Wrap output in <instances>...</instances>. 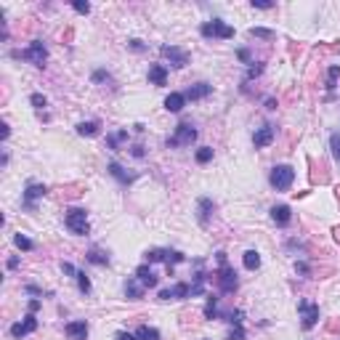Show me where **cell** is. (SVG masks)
Wrapping results in <instances>:
<instances>
[{
    "instance_id": "cell-1",
    "label": "cell",
    "mask_w": 340,
    "mask_h": 340,
    "mask_svg": "<svg viewBox=\"0 0 340 340\" xmlns=\"http://www.w3.org/2000/svg\"><path fill=\"white\" fill-rule=\"evenodd\" d=\"M215 261H218V271L213 274L215 276V282H218V290L224 292V295H231L234 290L239 287V279H237V271L229 266V261H226V253L221 250V253H215Z\"/></svg>"
},
{
    "instance_id": "cell-2",
    "label": "cell",
    "mask_w": 340,
    "mask_h": 340,
    "mask_svg": "<svg viewBox=\"0 0 340 340\" xmlns=\"http://www.w3.org/2000/svg\"><path fill=\"white\" fill-rule=\"evenodd\" d=\"M11 56H14V58H24V61H29L35 67H45V61H48V48H45L40 40H32L24 51H14Z\"/></svg>"
},
{
    "instance_id": "cell-3",
    "label": "cell",
    "mask_w": 340,
    "mask_h": 340,
    "mask_svg": "<svg viewBox=\"0 0 340 340\" xmlns=\"http://www.w3.org/2000/svg\"><path fill=\"white\" fill-rule=\"evenodd\" d=\"M64 224L67 229L77 234V237H85V234L90 231V224H88V213L83 207H72V210H67V215H64Z\"/></svg>"
},
{
    "instance_id": "cell-4",
    "label": "cell",
    "mask_w": 340,
    "mask_h": 340,
    "mask_svg": "<svg viewBox=\"0 0 340 340\" xmlns=\"http://www.w3.org/2000/svg\"><path fill=\"white\" fill-rule=\"evenodd\" d=\"M199 35L202 38H218V40H229V38H234V27L231 24H226L224 19H213V21H205L202 27H199Z\"/></svg>"
},
{
    "instance_id": "cell-5",
    "label": "cell",
    "mask_w": 340,
    "mask_h": 340,
    "mask_svg": "<svg viewBox=\"0 0 340 340\" xmlns=\"http://www.w3.org/2000/svg\"><path fill=\"white\" fill-rule=\"evenodd\" d=\"M268 183H271L276 192H287L290 186L295 183V170L290 165H274L271 175H268Z\"/></svg>"
},
{
    "instance_id": "cell-6",
    "label": "cell",
    "mask_w": 340,
    "mask_h": 340,
    "mask_svg": "<svg viewBox=\"0 0 340 340\" xmlns=\"http://www.w3.org/2000/svg\"><path fill=\"white\" fill-rule=\"evenodd\" d=\"M197 141V128L192 122H181L175 125V133L168 138V149L170 146H192Z\"/></svg>"
},
{
    "instance_id": "cell-7",
    "label": "cell",
    "mask_w": 340,
    "mask_h": 340,
    "mask_svg": "<svg viewBox=\"0 0 340 340\" xmlns=\"http://www.w3.org/2000/svg\"><path fill=\"white\" fill-rule=\"evenodd\" d=\"M146 261H149V263L165 261V263H168V271H170V266L183 263V261H186V255L178 253V250H168V248H151V250H146Z\"/></svg>"
},
{
    "instance_id": "cell-8",
    "label": "cell",
    "mask_w": 340,
    "mask_h": 340,
    "mask_svg": "<svg viewBox=\"0 0 340 340\" xmlns=\"http://www.w3.org/2000/svg\"><path fill=\"white\" fill-rule=\"evenodd\" d=\"M298 314H300V327L303 330H314L316 322H319V303L298 300Z\"/></svg>"
},
{
    "instance_id": "cell-9",
    "label": "cell",
    "mask_w": 340,
    "mask_h": 340,
    "mask_svg": "<svg viewBox=\"0 0 340 340\" xmlns=\"http://www.w3.org/2000/svg\"><path fill=\"white\" fill-rule=\"evenodd\" d=\"M45 194H48V189H45L43 183H38V181H27L24 192H21V205H24L27 210H35V202H38L40 197H45Z\"/></svg>"
},
{
    "instance_id": "cell-10",
    "label": "cell",
    "mask_w": 340,
    "mask_h": 340,
    "mask_svg": "<svg viewBox=\"0 0 340 340\" xmlns=\"http://www.w3.org/2000/svg\"><path fill=\"white\" fill-rule=\"evenodd\" d=\"M160 53L168 58V61L175 67V69H183L186 64H189V51H183V48H175V45H162Z\"/></svg>"
},
{
    "instance_id": "cell-11",
    "label": "cell",
    "mask_w": 340,
    "mask_h": 340,
    "mask_svg": "<svg viewBox=\"0 0 340 340\" xmlns=\"http://www.w3.org/2000/svg\"><path fill=\"white\" fill-rule=\"evenodd\" d=\"M186 298H192L189 282H175L173 287H168V290L160 292V300H186Z\"/></svg>"
},
{
    "instance_id": "cell-12",
    "label": "cell",
    "mask_w": 340,
    "mask_h": 340,
    "mask_svg": "<svg viewBox=\"0 0 340 340\" xmlns=\"http://www.w3.org/2000/svg\"><path fill=\"white\" fill-rule=\"evenodd\" d=\"M35 330H38V319H35V314H27L21 322H16L14 327H11V335H14L16 340H21V337L32 335Z\"/></svg>"
},
{
    "instance_id": "cell-13",
    "label": "cell",
    "mask_w": 340,
    "mask_h": 340,
    "mask_svg": "<svg viewBox=\"0 0 340 340\" xmlns=\"http://www.w3.org/2000/svg\"><path fill=\"white\" fill-rule=\"evenodd\" d=\"M276 138V128L274 125H261L258 131L253 133V146L255 149H266Z\"/></svg>"
},
{
    "instance_id": "cell-14",
    "label": "cell",
    "mask_w": 340,
    "mask_h": 340,
    "mask_svg": "<svg viewBox=\"0 0 340 340\" xmlns=\"http://www.w3.org/2000/svg\"><path fill=\"white\" fill-rule=\"evenodd\" d=\"M64 332L69 340H88V322L77 319V322H67Z\"/></svg>"
},
{
    "instance_id": "cell-15",
    "label": "cell",
    "mask_w": 340,
    "mask_h": 340,
    "mask_svg": "<svg viewBox=\"0 0 340 340\" xmlns=\"http://www.w3.org/2000/svg\"><path fill=\"white\" fill-rule=\"evenodd\" d=\"M107 170H109V175H112V178H117V181H120L122 186H128V183H133V181H136V173H128V170L120 165V162H109V165H107Z\"/></svg>"
},
{
    "instance_id": "cell-16",
    "label": "cell",
    "mask_w": 340,
    "mask_h": 340,
    "mask_svg": "<svg viewBox=\"0 0 340 340\" xmlns=\"http://www.w3.org/2000/svg\"><path fill=\"white\" fill-rule=\"evenodd\" d=\"M308 165H311V183H327L330 181V173H327V165L322 160L316 162L314 157H308Z\"/></svg>"
},
{
    "instance_id": "cell-17",
    "label": "cell",
    "mask_w": 340,
    "mask_h": 340,
    "mask_svg": "<svg viewBox=\"0 0 340 340\" xmlns=\"http://www.w3.org/2000/svg\"><path fill=\"white\" fill-rule=\"evenodd\" d=\"M210 93H213V85H210V83H194V85L186 88L183 96H186V101H189V99L192 101H199V99H207Z\"/></svg>"
},
{
    "instance_id": "cell-18",
    "label": "cell",
    "mask_w": 340,
    "mask_h": 340,
    "mask_svg": "<svg viewBox=\"0 0 340 340\" xmlns=\"http://www.w3.org/2000/svg\"><path fill=\"white\" fill-rule=\"evenodd\" d=\"M271 221H274L276 226H287L290 221H292L290 205H274V207H271Z\"/></svg>"
},
{
    "instance_id": "cell-19",
    "label": "cell",
    "mask_w": 340,
    "mask_h": 340,
    "mask_svg": "<svg viewBox=\"0 0 340 340\" xmlns=\"http://www.w3.org/2000/svg\"><path fill=\"white\" fill-rule=\"evenodd\" d=\"M122 290H125V298H128V300H141V298H144V290H146V287H144L141 282H138L136 276H131V279H128V282H125V287H122Z\"/></svg>"
},
{
    "instance_id": "cell-20",
    "label": "cell",
    "mask_w": 340,
    "mask_h": 340,
    "mask_svg": "<svg viewBox=\"0 0 340 340\" xmlns=\"http://www.w3.org/2000/svg\"><path fill=\"white\" fill-rule=\"evenodd\" d=\"M146 77H149V83H151V85H157V88H160V85H165V83H168V69L162 67V64H151Z\"/></svg>"
},
{
    "instance_id": "cell-21",
    "label": "cell",
    "mask_w": 340,
    "mask_h": 340,
    "mask_svg": "<svg viewBox=\"0 0 340 340\" xmlns=\"http://www.w3.org/2000/svg\"><path fill=\"white\" fill-rule=\"evenodd\" d=\"M136 279H138L144 287H157V274L151 271L149 266H138V268H136Z\"/></svg>"
},
{
    "instance_id": "cell-22",
    "label": "cell",
    "mask_w": 340,
    "mask_h": 340,
    "mask_svg": "<svg viewBox=\"0 0 340 340\" xmlns=\"http://www.w3.org/2000/svg\"><path fill=\"white\" fill-rule=\"evenodd\" d=\"M213 210H215L213 199H207V197L199 199V213H197V218H199V224H202V226H207V221H210V215H213Z\"/></svg>"
},
{
    "instance_id": "cell-23",
    "label": "cell",
    "mask_w": 340,
    "mask_h": 340,
    "mask_svg": "<svg viewBox=\"0 0 340 340\" xmlns=\"http://www.w3.org/2000/svg\"><path fill=\"white\" fill-rule=\"evenodd\" d=\"M186 107V96L183 93H170V96L165 99V109L168 112H181Z\"/></svg>"
},
{
    "instance_id": "cell-24",
    "label": "cell",
    "mask_w": 340,
    "mask_h": 340,
    "mask_svg": "<svg viewBox=\"0 0 340 340\" xmlns=\"http://www.w3.org/2000/svg\"><path fill=\"white\" fill-rule=\"evenodd\" d=\"M85 261L88 263H96V266H109V255L104 253V250H99V248H90L85 253Z\"/></svg>"
},
{
    "instance_id": "cell-25",
    "label": "cell",
    "mask_w": 340,
    "mask_h": 340,
    "mask_svg": "<svg viewBox=\"0 0 340 340\" xmlns=\"http://www.w3.org/2000/svg\"><path fill=\"white\" fill-rule=\"evenodd\" d=\"M83 194V183H69V186H61L58 189V199H75V197H80Z\"/></svg>"
},
{
    "instance_id": "cell-26",
    "label": "cell",
    "mask_w": 340,
    "mask_h": 340,
    "mask_svg": "<svg viewBox=\"0 0 340 340\" xmlns=\"http://www.w3.org/2000/svg\"><path fill=\"white\" fill-rule=\"evenodd\" d=\"M242 263H244V268H248V271L261 268V253H258V250H248V253L242 255Z\"/></svg>"
},
{
    "instance_id": "cell-27",
    "label": "cell",
    "mask_w": 340,
    "mask_h": 340,
    "mask_svg": "<svg viewBox=\"0 0 340 340\" xmlns=\"http://www.w3.org/2000/svg\"><path fill=\"white\" fill-rule=\"evenodd\" d=\"M205 282H207V274L202 271V268H199V271L194 274V282L189 285V287H192V298L202 295V292H205Z\"/></svg>"
},
{
    "instance_id": "cell-28",
    "label": "cell",
    "mask_w": 340,
    "mask_h": 340,
    "mask_svg": "<svg viewBox=\"0 0 340 340\" xmlns=\"http://www.w3.org/2000/svg\"><path fill=\"white\" fill-rule=\"evenodd\" d=\"M136 337L138 340H160V330H154V327H149V324H141L136 330Z\"/></svg>"
},
{
    "instance_id": "cell-29",
    "label": "cell",
    "mask_w": 340,
    "mask_h": 340,
    "mask_svg": "<svg viewBox=\"0 0 340 340\" xmlns=\"http://www.w3.org/2000/svg\"><path fill=\"white\" fill-rule=\"evenodd\" d=\"M77 133H80V136H88V138H93V136H99V122H96V120H88V122H80V125H77Z\"/></svg>"
},
{
    "instance_id": "cell-30",
    "label": "cell",
    "mask_w": 340,
    "mask_h": 340,
    "mask_svg": "<svg viewBox=\"0 0 340 340\" xmlns=\"http://www.w3.org/2000/svg\"><path fill=\"white\" fill-rule=\"evenodd\" d=\"M120 141H128V131H117V133H109V136H107V146H109L112 151L120 149Z\"/></svg>"
},
{
    "instance_id": "cell-31",
    "label": "cell",
    "mask_w": 340,
    "mask_h": 340,
    "mask_svg": "<svg viewBox=\"0 0 340 340\" xmlns=\"http://www.w3.org/2000/svg\"><path fill=\"white\" fill-rule=\"evenodd\" d=\"M14 244H16V248L19 250H24V253H29V250H35V242L29 239V237H24V234H14Z\"/></svg>"
},
{
    "instance_id": "cell-32",
    "label": "cell",
    "mask_w": 340,
    "mask_h": 340,
    "mask_svg": "<svg viewBox=\"0 0 340 340\" xmlns=\"http://www.w3.org/2000/svg\"><path fill=\"white\" fill-rule=\"evenodd\" d=\"M202 314H205V319H215V316H218V298H215V295H210V298H207Z\"/></svg>"
},
{
    "instance_id": "cell-33",
    "label": "cell",
    "mask_w": 340,
    "mask_h": 340,
    "mask_svg": "<svg viewBox=\"0 0 340 340\" xmlns=\"http://www.w3.org/2000/svg\"><path fill=\"white\" fill-rule=\"evenodd\" d=\"M340 77V64H332L330 72H327V90H335V83Z\"/></svg>"
},
{
    "instance_id": "cell-34",
    "label": "cell",
    "mask_w": 340,
    "mask_h": 340,
    "mask_svg": "<svg viewBox=\"0 0 340 340\" xmlns=\"http://www.w3.org/2000/svg\"><path fill=\"white\" fill-rule=\"evenodd\" d=\"M90 80H93L96 85H104V83H112V75L107 72V69H96V72L90 75Z\"/></svg>"
},
{
    "instance_id": "cell-35",
    "label": "cell",
    "mask_w": 340,
    "mask_h": 340,
    "mask_svg": "<svg viewBox=\"0 0 340 340\" xmlns=\"http://www.w3.org/2000/svg\"><path fill=\"white\" fill-rule=\"evenodd\" d=\"M210 160H213V146H202V149H197V162H199V165H207Z\"/></svg>"
},
{
    "instance_id": "cell-36",
    "label": "cell",
    "mask_w": 340,
    "mask_h": 340,
    "mask_svg": "<svg viewBox=\"0 0 340 340\" xmlns=\"http://www.w3.org/2000/svg\"><path fill=\"white\" fill-rule=\"evenodd\" d=\"M77 287H80V292H83V295H88L90 292V279H88V274L85 271H77Z\"/></svg>"
},
{
    "instance_id": "cell-37",
    "label": "cell",
    "mask_w": 340,
    "mask_h": 340,
    "mask_svg": "<svg viewBox=\"0 0 340 340\" xmlns=\"http://www.w3.org/2000/svg\"><path fill=\"white\" fill-rule=\"evenodd\" d=\"M250 35H253V38H263V40H274V38H276L274 29H263V27H253Z\"/></svg>"
},
{
    "instance_id": "cell-38",
    "label": "cell",
    "mask_w": 340,
    "mask_h": 340,
    "mask_svg": "<svg viewBox=\"0 0 340 340\" xmlns=\"http://www.w3.org/2000/svg\"><path fill=\"white\" fill-rule=\"evenodd\" d=\"M29 104H32V107L38 109V112H40V109H45V107H48V99H45L43 93H32V96H29Z\"/></svg>"
},
{
    "instance_id": "cell-39",
    "label": "cell",
    "mask_w": 340,
    "mask_h": 340,
    "mask_svg": "<svg viewBox=\"0 0 340 340\" xmlns=\"http://www.w3.org/2000/svg\"><path fill=\"white\" fill-rule=\"evenodd\" d=\"M261 75H263V61H253V67L248 69V77H244V80H255Z\"/></svg>"
},
{
    "instance_id": "cell-40",
    "label": "cell",
    "mask_w": 340,
    "mask_h": 340,
    "mask_svg": "<svg viewBox=\"0 0 340 340\" xmlns=\"http://www.w3.org/2000/svg\"><path fill=\"white\" fill-rule=\"evenodd\" d=\"M330 149H332V157L340 162V133H332L330 136Z\"/></svg>"
},
{
    "instance_id": "cell-41",
    "label": "cell",
    "mask_w": 340,
    "mask_h": 340,
    "mask_svg": "<svg viewBox=\"0 0 340 340\" xmlns=\"http://www.w3.org/2000/svg\"><path fill=\"white\" fill-rule=\"evenodd\" d=\"M226 340H244V327L242 324H234V330L229 332Z\"/></svg>"
},
{
    "instance_id": "cell-42",
    "label": "cell",
    "mask_w": 340,
    "mask_h": 340,
    "mask_svg": "<svg viewBox=\"0 0 340 340\" xmlns=\"http://www.w3.org/2000/svg\"><path fill=\"white\" fill-rule=\"evenodd\" d=\"M72 8L77 11V14H83V16H88V14H90V3H83V0H75Z\"/></svg>"
},
{
    "instance_id": "cell-43",
    "label": "cell",
    "mask_w": 340,
    "mask_h": 340,
    "mask_svg": "<svg viewBox=\"0 0 340 340\" xmlns=\"http://www.w3.org/2000/svg\"><path fill=\"white\" fill-rule=\"evenodd\" d=\"M327 332H330V335H340V319H337V316L327 322Z\"/></svg>"
},
{
    "instance_id": "cell-44",
    "label": "cell",
    "mask_w": 340,
    "mask_h": 340,
    "mask_svg": "<svg viewBox=\"0 0 340 340\" xmlns=\"http://www.w3.org/2000/svg\"><path fill=\"white\" fill-rule=\"evenodd\" d=\"M295 271L303 274V276H308V274H311V266H308L306 261H298V263H295Z\"/></svg>"
},
{
    "instance_id": "cell-45",
    "label": "cell",
    "mask_w": 340,
    "mask_h": 340,
    "mask_svg": "<svg viewBox=\"0 0 340 340\" xmlns=\"http://www.w3.org/2000/svg\"><path fill=\"white\" fill-rule=\"evenodd\" d=\"M253 8H261V11H268V8H274V3H268V0H253Z\"/></svg>"
},
{
    "instance_id": "cell-46",
    "label": "cell",
    "mask_w": 340,
    "mask_h": 340,
    "mask_svg": "<svg viewBox=\"0 0 340 340\" xmlns=\"http://www.w3.org/2000/svg\"><path fill=\"white\" fill-rule=\"evenodd\" d=\"M61 271L69 274V276H77V268H75L72 263H67V261H61Z\"/></svg>"
},
{
    "instance_id": "cell-47",
    "label": "cell",
    "mask_w": 340,
    "mask_h": 340,
    "mask_svg": "<svg viewBox=\"0 0 340 340\" xmlns=\"http://www.w3.org/2000/svg\"><path fill=\"white\" fill-rule=\"evenodd\" d=\"M237 56H239V61H248V64H253V61H250V51H248V48H239V51H237Z\"/></svg>"
},
{
    "instance_id": "cell-48",
    "label": "cell",
    "mask_w": 340,
    "mask_h": 340,
    "mask_svg": "<svg viewBox=\"0 0 340 340\" xmlns=\"http://www.w3.org/2000/svg\"><path fill=\"white\" fill-rule=\"evenodd\" d=\"M24 292H27V295H43V290H40V287H35V285H27Z\"/></svg>"
},
{
    "instance_id": "cell-49",
    "label": "cell",
    "mask_w": 340,
    "mask_h": 340,
    "mask_svg": "<svg viewBox=\"0 0 340 340\" xmlns=\"http://www.w3.org/2000/svg\"><path fill=\"white\" fill-rule=\"evenodd\" d=\"M128 45H131V48H133V51H144V48H146V45H144L141 40H136V38H133L131 43H128Z\"/></svg>"
},
{
    "instance_id": "cell-50",
    "label": "cell",
    "mask_w": 340,
    "mask_h": 340,
    "mask_svg": "<svg viewBox=\"0 0 340 340\" xmlns=\"http://www.w3.org/2000/svg\"><path fill=\"white\" fill-rule=\"evenodd\" d=\"M131 154H133V157H144L146 151H144V146H141V144H136V146L131 149Z\"/></svg>"
},
{
    "instance_id": "cell-51",
    "label": "cell",
    "mask_w": 340,
    "mask_h": 340,
    "mask_svg": "<svg viewBox=\"0 0 340 340\" xmlns=\"http://www.w3.org/2000/svg\"><path fill=\"white\" fill-rule=\"evenodd\" d=\"M117 340H138L136 332H117Z\"/></svg>"
},
{
    "instance_id": "cell-52",
    "label": "cell",
    "mask_w": 340,
    "mask_h": 340,
    "mask_svg": "<svg viewBox=\"0 0 340 340\" xmlns=\"http://www.w3.org/2000/svg\"><path fill=\"white\" fill-rule=\"evenodd\" d=\"M29 314H35V311H40V300H29Z\"/></svg>"
},
{
    "instance_id": "cell-53",
    "label": "cell",
    "mask_w": 340,
    "mask_h": 340,
    "mask_svg": "<svg viewBox=\"0 0 340 340\" xmlns=\"http://www.w3.org/2000/svg\"><path fill=\"white\" fill-rule=\"evenodd\" d=\"M276 107H279L276 99H266V109H276Z\"/></svg>"
},
{
    "instance_id": "cell-54",
    "label": "cell",
    "mask_w": 340,
    "mask_h": 340,
    "mask_svg": "<svg viewBox=\"0 0 340 340\" xmlns=\"http://www.w3.org/2000/svg\"><path fill=\"white\" fill-rule=\"evenodd\" d=\"M8 136H11V128H8V122H3V141H6Z\"/></svg>"
},
{
    "instance_id": "cell-55",
    "label": "cell",
    "mask_w": 340,
    "mask_h": 340,
    "mask_svg": "<svg viewBox=\"0 0 340 340\" xmlns=\"http://www.w3.org/2000/svg\"><path fill=\"white\" fill-rule=\"evenodd\" d=\"M19 266V258H8V268H16Z\"/></svg>"
},
{
    "instance_id": "cell-56",
    "label": "cell",
    "mask_w": 340,
    "mask_h": 340,
    "mask_svg": "<svg viewBox=\"0 0 340 340\" xmlns=\"http://www.w3.org/2000/svg\"><path fill=\"white\" fill-rule=\"evenodd\" d=\"M332 234H335V242L340 244V226H335V229H332Z\"/></svg>"
},
{
    "instance_id": "cell-57",
    "label": "cell",
    "mask_w": 340,
    "mask_h": 340,
    "mask_svg": "<svg viewBox=\"0 0 340 340\" xmlns=\"http://www.w3.org/2000/svg\"><path fill=\"white\" fill-rule=\"evenodd\" d=\"M337 202H340V189H337Z\"/></svg>"
}]
</instances>
